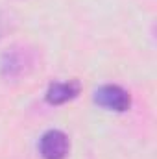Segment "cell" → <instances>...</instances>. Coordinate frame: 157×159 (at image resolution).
I'll return each instance as SVG.
<instances>
[{
    "instance_id": "3",
    "label": "cell",
    "mask_w": 157,
    "mask_h": 159,
    "mask_svg": "<svg viewBox=\"0 0 157 159\" xmlns=\"http://www.w3.org/2000/svg\"><path fill=\"white\" fill-rule=\"evenodd\" d=\"M70 152L69 135L61 129H48L39 141V154L43 159H67Z\"/></svg>"
},
{
    "instance_id": "2",
    "label": "cell",
    "mask_w": 157,
    "mask_h": 159,
    "mask_svg": "<svg viewBox=\"0 0 157 159\" xmlns=\"http://www.w3.org/2000/svg\"><path fill=\"white\" fill-rule=\"evenodd\" d=\"M94 102L107 109V111H115V113H124L131 107V96L129 93L115 83H105L102 87H98L94 91Z\"/></svg>"
},
{
    "instance_id": "4",
    "label": "cell",
    "mask_w": 157,
    "mask_h": 159,
    "mask_svg": "<svg viewBox=\"0 0 157 159\" xmlns=\"http://www.w3.org/2000/svg\"><path fill=\"white\" fill-rule=\"evenodd\" d=\"M81 91V83L78 80H69V81H54L46 89V102L52 106H61L76 98Z\"/></svg>"
},
{
    "instance_id": "1",
    "label": "cell",
    "mask_w": 157,
    "mask_h": 159,
    "mask_svg": "<svg viewBox=\"0 0 157 159\" xmlns=\"http://www.w3.org/2000/svg\"><path fill=\"white\" fill-rule=\"evenodd\" d=\"M35 65V54L24 46L7 48L0 59V72L4 78H20L26 76Z\"/></svg>"
}]
</instances>
